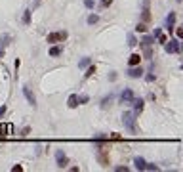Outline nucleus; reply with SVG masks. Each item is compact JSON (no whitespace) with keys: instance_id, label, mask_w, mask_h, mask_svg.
<instances>
[{"instance_id":"obj_1","label":"nucleus","mask_w":183,"mask_h":172,"mask_svg":"<svg viewBox=\"0 0 183 172\" xmlns=\"http://www.w3.org/2000/svg\"><path fill=\"white\" fill-rule=\"evenodd\" d=\"M122 123H124L126 130H128L130 134H136V132H137V128H136V113L126 111V113L122 115Z\"/></svg>"},{"instance_id":"obj_2","label":"nucleus","mask_w":183,"mask_h":172,"mask_svg":"<svg viewBox=\"0 0 183 172\" xmlns=\"http://www.w3.org/2000/svg\"><path fill=\"white\" fill-rule=\"evenodd\" d=\"M164 50H166V52L168 54H179L181 52V40L178 38V40H166L164 42Z\"/></svg>"},{"instance_id":"obj_3","label":"nucleus","mask_w":183,"mask_h":172,"mask_svg":"<svg viewBox=\"0 0 183 172\" xmlns=\"http://www.w3.org/2000/svg\"><path fill=\"white\" fill-rule=\"evenodd\" d=\"M97 161H99L103 167H107L109 164V149L105 147V145H101V143H97Z\"/></svg>"},{"instance_id":"obj_4","label":"nucleus","mask_w":183,"mask_h":172,"mask_svg":"<svg viewBox=\"0 0 183 172\" xmlns=\"http://www.w3.org/2000/svg\"><path fill=\"white\" fill-rule=\"evenodd\" d=\"M55 163H57V167H59V168H65V167H67V163H69L67 155L63 153L61 149H57V151H55Z\"/></svg>"},{"instance_id":"obj_5","label":"nucleus","mask_w":183,"mask_h":172,"mask_svg":"<svg viewBox=\"0 0 183 172\" xmlns=\"http://www.w3.org/2000/svg\"><path fill=\"white\" fill-rule=\"evenodd\" d=\"M143 73H145V71L139 65H132L128 71H126V75H128L130 78H139V77H143Z\"/></svg>"},{"instance_id":"obj_6","label":"nucleus","mask_w":183,"mask_h":172,"mask_svg":"<svg viewBox=\"0 0 183 172\" xmlns=\"http://www.w3.org/2000/svg\"><path fill=\"white\" fill-rule=\"evenodd\" d=\"M67 37H69V33H67V31L52 33V34H48V42H59V40H65Z\"/></svg>"},{"instance_id":"obj_7","label":"nucleus","mask_w":183,"mask_h":172,"mask_svg":"<svg viewBox=\"0 0 183 172\" xmlns=\"http://www.w3.org/2000/svg\"><path fill=\"white\" fill-rule=\"evenodd\" d=\"M23 96L27 98V102H29L33 107H36V98H34V94L31 92V88H29V86H23Z\"/></svg>"},{"instance_id":"obj_8","label":"nucleus","mask_w":183,"mask_h":172,"mask_svg":"<svg viewBox=\"0 0 183 172\" xmlns=\"http://www.w3.org/2000/svg\"><path fill=\"white\" fill-rule=\"evenodd\" d=\"M133 98H136V96H133L132 88H126L122 94H120V102H122V103H132V99H133Z\"/></svg>"},{"instance_id":"obj_9","label":"nucleus","mask_w":183,"mask_h":172,"mask_svg":"<svg viewBox=\"0 0 183 172\" xmlns=\"http://www.w3.org/2000/svg\"><path fill=\"white\" fill-rule=\"evenodd\" d=\"M143 103H145V102H143L141 98H139V99H137V98H133V99H132V105H133V113H136V115L143 111Z\"/></svg>"},{"instance_id":"obj_10","label":"nucleus","mask_w":183,"mask_h":172,"mask_svg":"<svg viewBox=\"0 0 183 172\" xmlns=\"http://www.w3.org/2000/svg\"><path fill=\"white\" fill-rule=\"evenodd\" d=\"M174 25H175V12H170L166 16V29L172 33V29H174Z\"/></svg>"},{"instance_id":"obj_11","label":"nucleus","mask_w":183,"mask_h":172,"mask_svg":"<svg viewBox=\"0 0 183 172\" xmlns=\"http://www.w3.org/2000/svg\"><path fill=\"white\" fill-rule=\"evenodd\" d=\"M154 44V37L151 34V37H143L141 38V42H139V46L141 48H147V46H153Z\"/></svg>"},{"instance_id":"obj_12","label":"nucleus","mask_w":183,"mask_h":172,"mask_svg":"<svg viewBox=\"0 0 183 172\" xmlns=\"http://www.w3.org/2000/svg\"><path fill=\"white\" fill-rule=\"evenodd\" d=\"M112 99H115V94H109V96H105L101 99V109H107V107L112 103Z\"/></svg>"},{"instance_id":"obj_13","label":"nucleus","mask_w":183,"mask_h":172,"mask_svg":"<svg viewBox=\"0 0 183 172\" xmlns=\"http://www.w3.org/2000/svg\"><path fill=\"white\" fill-rule=\"evenodd\" d=\"M13 134V126L12 124H0V136H8Z\"/></svg>"},{"instance_id":"obj_14","label":"nucleus","mask_w":183,"mask_h":172,"mask_svg":"<svg viewBox=\"0 0 183 172\" xmlns=\"http://www.w3.org/2000/svg\"><path fill=\"white\" fill-rule=\"evenodd\" d=\"M139 61H141V56H139V54H132L130 59H128L130 67H132V65H139Z\"/></svg>"},{"instance_id":"obj_15","label":"nucleus","mask_w":183,"mask_h":172,"mask_svg":"<svg viewBox=\"0 0 183 172\" xmlns=\"http://www.w3.org/2000/svg\"><path fill=\"white\" fill-rule=\"evenodd\" d=\"M133 164H136L137 170H145V164H147V163L141 159V157H136V159H133Z\"/></svg>"},{"instance_id":"obj_16","label":"nucleus","mask_w":183,"mask_h":172,"mask_svg":"<svg viewBox=\"0 0 183 172\" xmlns=\"http://www.w3.org/2000/svg\"><path fill=\"white\" fill-rule=\"evenodd\" d=\"M61 54H63V48H61V46H52V48H50V56H52V57H57V56H61Z\"/></svg>"},{"instance_id":"obj_17","label":"nucleus","mask_w":183,"mask_h":172,"mask_svg":"<svg viewBox=\"0 0 183 172\" xmlns=\"http://www.w3.org/2000/svg\"><path fill=\"white\" fill-rule=\"evenodd\" d=\"M67 105L71 107V109H74V107L78 105V96H76V94H73L71 98H69V102H67Z\"/></svg>"},{"instance_id":"obj_18","label":"nucleus","mask_w":183,"mask_h":172,"mask_svg":"<svg viewBox=\"0 0 183 172\" xmlns=\"http://www.w3.org/2000/svg\"><path fill=\"white\" fill-rule=\"evenodd\" d=\"M12 42V37L10 34H2V40H0V48H6Z\"/></svg>"},{"instance_id":"obj_19","label":"nucleus","mask_w":183,"mask_h":172,"mask_svg":"<svg viewBox=\"0 0 183 172\" xmlns=\"http://www.w3.org/2000/svg\"><path fill=\"white\" fill-rule=\"evenodd\" d=\"M90 63H92V59H90V57H82V59L78 61V69H86V67L90 65Z\"/></svg>"},{"instance_id":"obj_20","label":"nucleus","mask_w":183,"mask_h":172,"mask_svg":"<svg viewBox=\"0 0 183 172\" xmlns=\"http://www.w3.org/2000/svg\"><path fill=\"white\" fill-rule=\"evenodd\" d=\"M137 44V40H136V34H133V33H128V46H136Z\"/></svg>"},{"instance_id":"obj_21","label":"nucleus","mask_w":183,"mask_h":172,"mask_svg":"<svg viewBox=\"0 0 183 172\" xmlns=\"http://www.w3.org/2000/svg\"><path fill=\"white\" fill-rule=\"evenodd\" d=\"M97 21H99V16H97V13H92V16H88V23H90V25H95Z\"/></svg>"},{"instance_id":"obj_22","label":"nucleus","mask_w":183,"mask_h":172,"mask_svg":"<svg viewBox=\"0 0 183 172\" xmlns=\"http://www.w3.org/2000/svg\"><path fill=\"white\" fill-rule=\"evenodd\" d=\"M23 23L25 25L31 23V10H25V13H23Z\"/></svg>"},{"instance_id":"obj_23","label":"nucleus","mask_w":183,"mask_h":172,"mask_svg":"<svg viewBox=\"0 0 183 172\" xmlns=\"http://www.w3.org/2000/svg\"><path fill=\"white\" fill-rule=\"evenodd\" d=\"M94 73H95V67H94V65H92V63H90V65H88V71H86V73H84V77L88 78V77H92Z\"/></svg>"},{"instance_id":"obj_24","label":"nucleus","mask_w":183,"mask_h":172,"mask_svg":"<svg viewBox=\"0 0 183 172\" xmlns=\"http://www.w3.org/2000/svg\"><path fill=\"white\" fill-rule=\"evenodd\" d=\"M141 19H143V21H151V13H149V10H143V12H141Z\"/></svg>"},{"instance_id":"obj_25","label":"nucleus","mask_w":183,"mask_h":172,"mask_svg":"<svg viewBox=\"0 0 183 172\" xmlns=\"http://www.w3.org/2000/svg\"><path fill=\"white\" fill-rule=\"evenodd\" d=\"M136 31H137V33H145V31H147V25H145V23H137Z\"/></svg>"},{"instance_id":"obj_26","label":"nucleus","mask_w":183,"mask_h":172,"mask_svg":"<svg viewBox=\"0 0 183 172\" xmlns=\"http://www.w3.org/2000/svg\"><path fill=\"white\" fill-rule=\"evenodd\" d=\"M88 94H82V96H78V103H88Z\"/></svg>"},{"instance_id":"obj_27","label":"nucleus","mask_w":183,"mask_h":172,"mask_svg":"<svg viewBox=\"0 0 183 172\" xmlns=\"http://www.w3.org/2000/svg\"><path fill=\"white\" fill-rule=\"evenodd\" d=\"M145 57H147V59H151V57H153V50H151V46L145 48Z\"/></svg>"},{"instance_id":"obj_28","label":"nucleus","mask_w":183,"mask_h":172,"mask_svg":"<svg viewBox=\"0 0 183 172\" xmlns=\"http://www.w3.org/2000/svg\"><path fill=\"white\" fill-rule=\"evenodd\" d=\"M84 6H86L88 10H94V0H84Z\"/></svg>"},{"instance_id":"obj_29","label":"nucleus","mask_w":183,"mask_h":172,"mask_svg":"<svg viewBox=\"0 0 183 172\" xmlns=\"http://www.w3.org/2000/svg\"><path fill=\"white\" fill-rule=\"evenodd\" d=\"M107 140H112V142H118V140H120V134H111V136H107Z\"/></svg>"},{"instance_id":"obj_30","label":"nucleus","mask_w":183,"mask_h":172,"mask_svg":"<svg viewBox=\"0 0 183 172\" xmlns=\"http://www.w3.org/2000/svg\"><path fill=\"white\" fill-rule=\"evenodd\" d=\"M145 170H158V167H157V164H151V163H147V164H145Z\"/></svg>"},{"instance_id":"obj_31","label":"nucleus","mask_w":183,"mask_h":172,"mask_svg":"<svg viewBox=\"0 0 183 172\" xmlns=\"http://www.w3.org/2000/svg\"><path fill=\"white\" fill-rule=\"evenodd\" d=\"M157 38H158V42H160V44H164V42L168 40V37H166V34H162V33H160V34H158Z\"/></svg>"},{"instance_id":"obj_32","label":"nucleus","mask_w":183,"mask_h":172,"mask_svg":"<svg viewBox=\"0 0 183 172\" xmlns=\"http://www.w3.org/2000/svg\"><path fill=\"white\" fill-rule=\"evenodd\" d=\"M141 10H149V0H141Z\"/></svg>"},{"instance_id":"obj_33","label":"nucleus","mask_w":183,"mask_h":172,"mask_svg":"<svg viewBox=\"0 0 183 172\" xmlns=\"http://www.w3.org/2000/svg\"><path fill=\"white\" fill-rule=\"evenodd\" d=\"M145 81H147V82H153V81H154V75H153V73L145 75Z\"/></svg>"},{"instance_id":"obj_34","label":"nucleus","mask_w":183,"mask_h":172,"mask_svg":"<svg viewBox=\"0 0 183 172\" xmlns=\"http://www.w3.org/2000/svg\"><path fill=\"white\" fill-rule=\"evenodd\" d=\"M112 4V0H101V6L103 8H107V6H111Z\"/></svg>"},{"instance_id":"obj_35","label":"nucleus","mask_w":183,"mask_h":172,"mask_svg":"<svg viewBox=\"0 0 183 172\" xmlns=\"http://www.w3.org/2000/svg\"><path fill=\"white\" fill-rule=\"evenodd\" d=\"M116 172H128V167H116Z\"/></svg>"},{"instance_id":"obj_36","label":"nucleus","mask_w":183,"mask_h":172,"mask_svg":"<svg viewBox=\"0 0 183 172\" xmlns=\"http://www.w3.org/2000/svg\"><path fill=\"white\" fill-rule=\"evenodd\" d=\"M12 170H13V172H21V170H23V167H21V164H16Z\"/></svg>"},{"instance_id":"obj_37","label":"nucleus","mask_w":183,"mask_h":172,"mask_svg":"<svg viewBox=\"0 0 183 172\" xmlns=\"http://www.w3.org/2000/svg\"><path fill=\"white\" fill-rule=\"evenodd\" d=\"M160 33H162V31H160V29H154V31H153V37H154V38H157V37H158V34H160Z\"/></svg>"},{"instance_id":"obj_38","label":"nucleus","mask_w":183,"mask_h":172,"mask_svg":"<svg viewBox=\"0 0 183 172\" xmlns=\"http://www.w3.org/2000/svg\"><path fill=\"white\" fill-rule=\"evenodd\" d=\"M109 81H116V73H115V71H112V73L109 75Z\"/></svg>"},{"instance_id":"obj_39","label":"nucleus","mask_w":183,"mask_h":172,"mask_svg":"<svg viewBox=\"0 0 183 172\" xmlns=\"http://www.w3.org/2000/svg\"><path fill=\"white\" fill-rule=\"evenodd\" d=\"M178 38H179V40L183 38V29H178Z\"/></svg>"},{"instance_id":"obj_40","label":"nucleus","mask_w":183,"mask_h":172,"mask_svg":"<svg viewBox=\"0 0 183 172\" xmlns=\"http://www.w3.org/2000/svg\"><path fill=\"white\" fill-rule=\"evenodd\" d=\"M4 113H6V105H0V117H2Z\"/></svg>"},{"instance_id":"obj_41","label":"nucleus","mask_w":183,"mask_h":172,"mask_svg":"<svg viewBox=\"0 0 183 172\" xmlns=\"http://www.w3.org/2000/svg\"><path fill=\"white\" fill-rule=\"evenodd\" d=\"M29 132H31V128H23V132H21V136H27Z\"/></svg>"},{"instance_id":"obj_42","label":"nucleus","mask_w":183,"mask_h":172,"mask_svg":"<svg viewBox=\"0 0 183 172\" xmlns=\"http://www.w3.org/2000/svg\"><path fill=\"white\" fill-rule=\"evenodd\" d=\"M0 57H4V48H0Z\"/></svg>"},{"instance_id":"obj_43","label":"nucleus","mask_w":183,"mask_h":172,"mask_svg":"<svg viewBox=\"0 0 183 172\" xmlns=\"http://www.w3.org/2000/svg\"><path fill=\"white\" fill-rule=\"evenodd\" d=\"M178 2H181V0H178Z\"/></svg>"}]
</instances>
